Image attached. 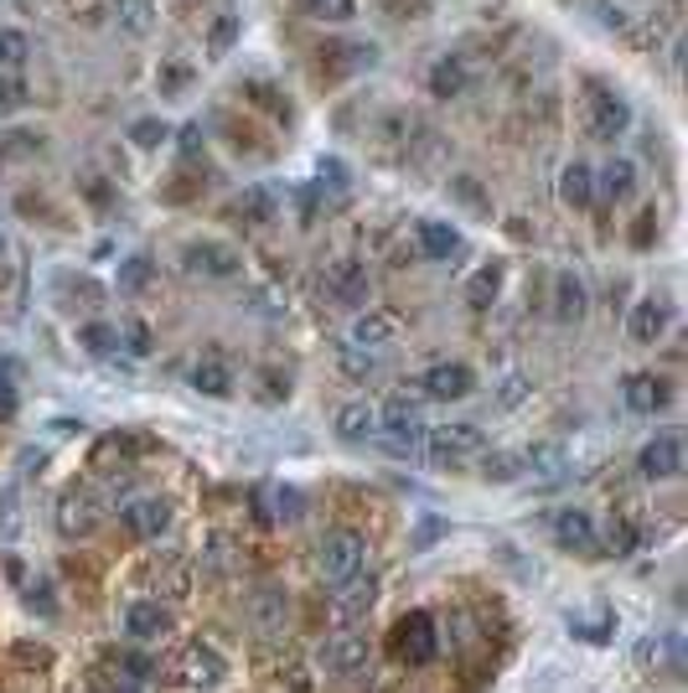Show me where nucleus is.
Here are the masks:
<instances>
[{"label": "nucleus", "instance_id": "obj_1", "mask_svg": "<svg viewBox=\"0 0 688 693\" xmlns=\"http://www.w3.org/2000/svg\"><path fill=\"white\" fill-rule=\"evenodd\" d=\"M363 559H368V539H363L357 528H332V533H321V543H316L321 580L342 585V580L363 575Z\"/></svg>", "mask_w": 688, "mask_h": 693}, {"label": "nucleus", "instance_id": "obj_2", "mask_svg": "<svg viewBox=\"0 0 688 693\" xmlns=\"http://www.w3.org/2000/svg\"><path fill=\"white\" fill-rule=\"evenodd\" d=\"M388 652H394L399 662H409V668L430 662L440 652L436 616H430V610H409V616H399V621H394V631H388Z\"/></svg>", "mask_w": 688, "mask_h": 693}, {"label": "nucleus", "instance_id": "obj_3", "mask_svg": "<svg viewBox=\"0 0 688 693\" xmlns=\"http://www.w3.org/2000/svg\"><path fill=\"white\" fill-rule=\"evenodd\" d=\"M424 445H430V461L440 466H455V461H476L487 451V435L476 424L455 420V424H440V430H424Z\"/></svg>", "mask_w": 688, "mask_h": 693}, {"label": "nucleus", "instance_id": "obj_4", "mask_svg": "<svg viewBox=\"0 0 688 693\" xmlns=\"http://www.w3.org/2000/svg\"><path fill=\"white\" fill-rule=\"evenodd\" d=\"M176 683L182 689H218L223 678H228V662H223V652L213 642H192V647H182V658H176Z\"/></svg>", "mask_w": 688, "mask_h": 693}, {"label": "nucleus", "instance_id": "obj_5", "mask_svg": "<svg viewBox=\"0 0 688 693\" xmlns=\"http://www.w3.org/2000/svg\"><path fill=\"white\" fill-rule=\"evenodd\" d=\"M182 270L192 280H234L238 274V255L228 243H213V238H197L182 249Z\"/></svg>", "mask_w": 688, "mask_h": 693}, {"label": "nucleus", "instance_id": "obj_6", "mask_svg": "<svg viewBox=\"0 0 688 693\" xmlns=\"http://www.w3.org/2000/svg\"><path fill=\"white\" fill-rule=\"evenodd\" d=\"M424 430H430V424L420 420V409L404 404V399H388V404L378 409V435L388 440V451H409V445H420Z\"/></svg>", "mask_w": 688, "mask_h": 693}, {"label": "nucleus", "instance_id": "obj_7", "mask_svg": "<svg viewBox=\"0 0 688 693\" xmlns=\"http://www.w3.org/2000/svg\"><path fill=\"white\" fill-rule=\"evenodd\" d=\"M119 523H125V533H130V539L155 543L171 528V502H166V497H135V502H125Z\"/></svg>", "mask_w": 688, "mask_h": 693}, {"label": "nucleus", "instance_id": "obj_8", "mask_svg": "<svg viewBox=\"0 0 688 693\" xmlns=\"http://www.w3.org/2000/svg\"><path fill=\"white\" fill-rule=\"evenodd\" d=\"M176 631V616H171V606H161V600H130L125 606V637L130 642H161V637H171Z\"/></svg>", "mask_w": 688, "mask_h": 693}, {"label": "nucleus", "instance_id": "obj_9", "mask_svg": "<svg viewBox=\"0 0 688 693\" xmlns=\"http://www.w3.org/2000/svg\"><path fill=\"white\" fill-rule=\"evenodd\" d=\"M549 533H555V543L570 549V554H595V549H601V533H595L585 508H555L549 512Z\"/></svg>", "mask_w": 688, "mask_h": 693}, {"label": "nucleus", "instance_id": "obj_10", "mask_svg": "<svg viewBox=\"0 0 688 693\" xmlns=\"http://www.w3.org/2000/svg\"><path fill=\"white\" fill-rule=\"evenodd\" d=\"M415 389H420L424 399H436V404H455V399H466V393L476 389V378H471L466 362H436V368L420 372Z\"/></svg>", "mask_w": 688, "mask_h": 693}, {"label": "nucleus", "instance_id": "obj_11", "mask_svg": "<svg viewBox=\"0 0 688 693\" xmlns=\"http://www.w3.org/2000/svg\"><path fill=\"white\" fill-rule=\"evenodd\" d=\"M321 285H326V295H332L336 305H347V311H363V305H368V274H363L357 259H332L326 274H321Z\"/></svg>", "mask_w": 688, "mask_h": 693}, {"label": "nucleus", "instance_id": "obj_12", "mask_svg": "<svg viewBox=\"0 0 688 693\" xmlns=\"http://www.w3.org/2000/svg\"><path fill=\"white\" fill-rule=\"evenodd\" d=\"M622 399L632 414H647V420H653V414H663V409L673 404V383L663 372H632L622 383Z\"/></svg>", "mask_w": 688, "mask_h": 693}, {"label": "nucleus", "instance_id": "obj_13", "mask_svg": "<svg viewBox=\"0 0 688 693\" xmlns=\"http://www.w3.org/2000/svg\"><path fill=\"white\" fill-rule=\"evenodd\" d=\"M321 662H326V673L332 678H357L368 668V637H357V631H336L326 637L321 647Z\"/></svg>", "mask_w": 688, "mask_h": 693}, {"label": "nucleus", "instance_id": "obj_14", "mask_svg": "<svg viewBox=\"0 0 688 693\" xmlns=\"http://www.w3.org/2000/svg\"><path fill=\"white\" fill-rule=\"evenodd\" d=\"M637 472L647 476V481H673V476L684 472V440L678 435H653L647 445H642Z\"/></svg>", "mask_w": 688, "mask_h": 693}, {"label": "nucleus", "instance_id": "obj_15", "mask_svg": "<svg viewBox=\"0 0 688 693\" xmlns=\"http://www.w3.org/2000/svg\"><path fill=\"white\" fill-rule=\"evenodd\" d=\"M420 255L436 259V264H451V259L466 255V238L455 223H440V218H424L420 223Z\"/></svg>", "mask_w": 688, "mask_h": 693}, {"label": "nucleus", "instance_id": "obj_16", "mask_svg": "<svg viewBox=\"0 0 688 693\" xmlns=\"http://www.w3.org/2000/svg\"><path fill=\"white\" fill-rule=\"evenodd\" d=\"M57 528H63L67 539H88V533L99 528V502H94V491H67L63 502H57Z\"/></svg>", "mask_w": 688, "mask_h": 693}, {"label": "nucleus", "instance_id": "obj_17", "mask_svg": "<svg viewBox=\"0 0 688 693\" xmlns=\"http://www.w3.org/2000/svg\"><path fill=\"white\" fill-rule=\"evenodd\" d=\"M373 600H378V580H368V575L357 580L353 575V580H342V591L332 595V616L353 626V621H363V616L373 610Z\"/></svg>", "mask_w": 688, "mask_h": 693}, {"label": "nucleus", "instance_id": "obj_18", "mask_svg": "<svg viewBox=\"0 0 688 693\" xmlns=\"http://www.w3.org/2000/svg\"><path fill=\"white\" fill-rule=\"evenodd\" d=\"M186 383L202 393V399H228V393L238 389V378L234 368L223 362V357H197L192 368H186Z\"/></svg>", "mask_w": 688, "mask_h": 693}, {"label": "nucleus", "instance_id": "obj_19", "mask_svg": "<svg viewBox=\"0 0 688 693\" xmlns=\"http://www.w3.org/2000/svg\"><path fill=\"white\" fill-rule=\"evenodd\" d=\"M394 337H399V322H394L388 311H357L353 332H347V342H353V347H368V353L394 347Z\"/></svg>", "mask_w": 688, "mask_h": 693}, {"label": "nucleus", "instance_id": "obj_20", "mask_svg": "<svg viewBox=\"0 0 688 693\" xmlns=\"http://www.w3.org/2000/svg\"><path fill=\"white\" fill-rule=\"evenodd\" d=\"M673 322V311L668 301H657V295H647V301L632 305V316H626V332H632V342H642V347H653L663 332H668Z\"/></svg>", "mask_w": 688, "mask_h": 693}, {"label": "nucleus", "instance_id": "obj_21", "mask_svg": "<svg viewBox=\"0 0 688 693\" xmlns=\"http://www.w3.org/2000/svg\"><path fill=\"white\" fill-rule=\"evenodd\" d=\"M632 124V104L622 99V94H601V99L590 104V130H595V140H616Z\"/></svg>", "mask_w": 688, "mask_h": 693}, {"label": "nucleus", "instance_id": "obj_22", "mask_svg": "<svg viewBox=\"0 0 688 693\" xmlns=\"http://www.w3.org/2000/svg\"><path fill=\"white\" fill-rule=\"evenodd\" d=\"M570 472V451L555 445V440H538L523 451V476H538V481H555V476Z\"/></svg>", "mask_w": 688, "mask_h": 693}, {"label": "nucleus", "instance_id": "obj_23", "mask_svg": "<svg viewBox=\"0 0 688 693\" xmlns=\"http://www.w3.org/2000/svg\"><path fill=\"white\" fill-rule=\"evenodd\" d=\"M332 430H336L342 440H347V445H357V440H373V435H378V409L363 404V399H353V404L336 409Z\"/></svg>", "mask_w": 688, "mask_h": 693}, {"label": "nucleus", "instance_id": "obj_24", "mask_svg": "<svg viewBox=\"0 0 688 693\" xmlns=\"http://www.w3.org/2000/svg\"><path fill=\"white\" fill-rule=\"evenodd\" d=\"M585 311H590V295H585V280L580 274H559L555 280V316L565 326H574V322H585Z\"/></svg>", "mask_w": 688, "mask_h": 693}, {"label": "nucleus", "instance_id": "obj_25", "mask_svg": "<svg viewBox=\"0 0 688 693\" xmlns=\"http://www.w3.org/2000/svg\"><path fill=\"white\" fill-rule=\"evenodd\" d=\"M115 26L125 36H151L155 32V0H115Z\"/></svg>", "mask_w": 688, "mask_h": 693}, {"label": "nucleus", "instance_id": "obj_26", "mask_svg": "<svg viewBox=\"0 0 688 693\" xmlns=\"http://www.w3.org/2000/svg\"><path fill=\"white\" fill-rule=\"evenodd\" d=\"M595 192H601L605 203H622V197H632V192H637V166H632V161H622V155H616V161H605V171L595 176Z\"/></svg>", "mask_w": 688, "mask_h": 693}, {"label": "nucleus", "instance_id": "obj_27", "mask_svg": "<svg viewBox=\"0 0 688 693\" xmlns=\"http://www.w3.org/2000/svg\"><path fill=\"white\" fill-rule=\"evenodd\" d=\"M559 197L570 207H590L595 203V171L585 161H570V166L559 171Z\"/></svg>", "mask_w": 688, "mask_h": 693}, {"label": "nucleus", "instance_id": "obj_28", "mask_svg": "<svg viewBox=\"0 0 688 693\" xmlns=\"http://www.w3.org/2000/svg\"><path fill=\"white\" fill-rule=\"evenodd\" d=\"M259 508H265V523H295L301 518V491H290V487H259V497H254Z\"/></svg>", "mask_w": 688, "mask_h": 693}, {"label": "nucleus", "instance_id": "obj_29", "mask_svg": "<svg viewBox=\"0 0 688 693\" xmlns=\"http://www.w3.org/2000/svg\"><path fill=\"white\" fill-rule=\"evenodd\" d=\"M430 94L436 99H461L466 94V63L461 57H440L436 68H430Z\"/></svg>", "mask_w": 688, "mask_h": 693}, {"label": "nucleus", "instance_id": "obj_30", "mask_svg": "<svg viewBox=\"0 0 688 693\" xmlns=\"http://www.w3.org/2000/svg\"><path fill=\"white\" fill-rule=\"evenodd\" d=\"M497 290H503V264H487V270H476L466 280V305L487 311V305L497 301Z\"/></svg>", "mask_w": 688, "mask_h": 693}, {"label": "nucleus", "instance_id": "obj_31", "mask_svg": "<svg viewBox=\"0 0 688 693\" xmlns=\"http://www.w3.org/2000/svg\"><path fill=\"white\" fill-rule=\"evenodd\" d=\"M275 213H280V203H275L269 186H249V192L238 197V218H249L254 228H259V223H275Z\"/></svg>", "mask_w": 688, "mask_h": 693}, {"label": "nucleus", "instance_id": "obj_32", "mask_svg": "<svg viewBox=\"0 0 688 693\" xmlns=\"http://www.w3.org/2000/svg\"><path fill=\"white\" fill-rule=\"evenodd\" d=\"M482 476L487 481H518L523 476V451H482Z\"/></svg>", "mask_w": 688, "mask_h": 693}, {"label": "nucleus", "instance_id": "obj_33", "mask_svg": "<svg viewBox=\"0 0 688 693\" xmlns=\"http://www.w3.org/2000/svg\"><path fill=\"white\" fill-rule=\"evenodd\" d=\"M151 285H155V264L146 255H130L119 264V290H125V295H146Z\"/></svg>", "mask_w": 688, "mask_h": 693}, {"label": "nucleus", "instance_id": "obj_34", "mask_svg": "<svg viewBox=\"0 0 688 693\" xmlns=\"http://www.w3.org/2000/svg\"><path fill=\"white\" fill-rule=\"evenodd\" d=\"M605 554L611 559H626V554H637V523L632 518H611V528H605Z\"/></svg>", "mask_w": 688, "mask_h": 693}, {"label": "nucleus", "instance_id": "obj_35", "mask_svg": "<svg viewBox=\"0 0 688 693\" xmlns=\"http://www.w3.org/2000/svg\"><path fill=\"white\" fill-rule=\"evenodd\" d=\"M32 57V42H26V32H17V26H6L0 32V68L6 73H17L21 63Z\"/></svg>", "mask_w": 688, "mask_h": 693}, {"label": "nucleus", "instance_id": "obj_36", "mask_svg": "<svg viewBox=\"0 0 688 693\" xmlns=\"http://www.w3.org/2000/svg\"><path fill=\"white\" fill-rule=\"evenodd\" d=\"M78 342H84L94 357H109L119 347V326L115 322H88L84 332H78Z\"/></svg>", "mask_w": 688, "mask_h": 693}, {"label": "nucleus", "instance_id": "obj_37", "mask_svg": "<svg viewBox=\"0 0 688 693\" xmlns=\"http://www.w3.org/2000/svg\"><path fill=\"white\" fill-rule=\"evenodd\" d=\"M119 347H125V353L130 357H146L155 347V337H151V326L140 322V316H130V322L119 326Z\"/></svg>", "mask_w": 688, "mask_h": 693}, {"label": "nucleus", "instance_id": "obj_38", "mask_svg": "<svg viewBox=\"0 0 688 693\" xmlns=\"http://www.w3.org/2000/svg\"><path fill=\"white\" fill-rule=\"evenodd\" d=\"M17 404H21V393H17V362H6V357H0V424L17 420Z\"/></svg>", "mask_w": 688, "mask_h": 693}, {"label": "nucleus", "instance_id": "obj_39", "mask_svg": "<svg viewBox=\"0 0 688 693\" xmlns=\"http://www.w3.org/2000/svg\"><path fill=\"white\" fill-rule=\"evenodd\" d=\"M336 362H342V372H347V378H368V372L378 368L368 347H353V342H342V347H336Z\"/></svg>", "mask_w": 688, "mask_h": 693}, {"label": "nucleus", "instance_id": "obj_40", "mask_svg": "<svg viewBox=\"0 0 688 693\" xmlns=\"http://www.w3.org/2000/svg\"><path fill=\"white\" fill-rule=\"evenodd\" d=\"M166 136H171V130L161 124V119H135V124H130V140L140 145V151H161Z\"/></svg>", "mask_w": 688, "mask_h": 693}, {"label": "nucleus", "instance_id": "obj_41", "mask_svg": "<svg viewBox=\"0 0 688 693\" xmlns=\"http://www.w3.org/2000/svg\"><path fill=\"white\" fill-rule=\"evenodd\" d=\"M528 389H534V383H528V372H503V389H497V404H503V409H518L523 399H528Z\"/></svg>", "mask_w": 688, "mask_h": 693}, {"label": "nucleus", "instance_id": "obj_42", "mask_svg": "<svg viewBox=\"0 0 688 693\" xmlns=\"http://www.w3.org/2000/svg\"><path fill=\"white\" fill-rule=\"evenodd\" d=\"M316 186H326L332 197H347V166H342V161H332V155H326V161H321V166H316Z\"/></svg>", "mask_w": 688, "mask_h": 693}, {"label": "nucleus", "instance_id": "obj_43", "mask_svg": "<svg viewBox=\"0 0 688 693\" xmlns=\"http://www.w3.org/2000/svg\"><path fill=\"white\" fill-rule=\"evenodd\" d=\"M311 6V17H321V21H353V11H357V0H305Z\"/></svg>", "mask_w": 688, "mask_h": 693}, {"label": "nucleus", "instance_id": "obj_44", "mask_svg": "<svg viewBox=\"0 0 688 693\" xmlns=\"http://www.w3.org/2000/svg\"><path fill=\"white\" fill-rule=\"evenodd\" d=\"M234 42H238V17H218V26H213V36H207V52H213V57H223Z\"/></svg>", "mask_w": 688, "mask_h": 693}, {"label": "nucleus", "instance_id": "obj_45", "mask_svg": "<svg viewBox=\"0 0 688 693\" xmlns=\"http://www.w3.org/2000/svg\"><path fill=\"white\" fill-rule=\"evenodd\" d=\"M26 99H32V94H26V84H21L17 73H11V78H0V115H17Z\"/></svg>", "mask_w": 688, "mask_h": 693}, {"label": "nucleus", "instance_id": "obj_46", "mask_svg": "<svg viewBox=\"0 0 688 693\" xmlns=\"http://www.w3.org/2000/svg\"><path fill=\"white\" fill-rule=\"evenodd\" d=\"M26 610H36V616H57V600H52L47 580H32V585H26Z\"/></svg>", "mask_w": 688, "mask_h": 693}, {"label": "nucleus", "instance_id": "obj_47", "mask_svg": "<svg viewBox=\"0 0 688 693\" xmlns=\"http://www.w3.org/2000/svg\"><path fill=\"white\" fill-rule=\"evenodd\" d=\"M135 683H140V678H125L119 668H115V673H99V678H94V689H99V693H140Z\"/></svg>", "mask_w": 688, "mask_h": 693}, {"label": "nucleus", "instance_id": "obj_48", "mask_svg": "<svg viewBox=\"0 0 688 693\" xmlns=\"http://www.w3.org/2000/svg\"><path fill=\"white\" fill-rule=\"evenodd\" d=\"M17 662H36V668H47L52 652H47V647H36V642H21L17 647Z\"/></svg>", "mask_w": 688, "mask_h": 693}, {"label": "nucleus", "instance_id": "obj_49", "mask_svg": "<svg viewBox=\"0 0 688 693\" xmlns=\"http://www.w3.org/2000/svg\"><path fill=\"white\" fill-rule=\"evenodd\" d=\"M197 145H202V130H197V124H186V130H182V151H197Z\"/></svg>", "mask_w": 688, "mask_h": 693}, {"label": "nucleus", "instance_id": "obj_50", "mask_svg": "<svg viewBox=\"0 0 688 693\" xmlns=\"http://www.w3.org/2000/svg\"><path fill=\"white\" fill-rule=\"evenodd\" d=\"M601 21H605V26H626V17L616 11V6H601Z\"/></svg>", "mask_w": 688, "mask_h": 693}, {"label": "nucleus", "instance_id": "obj_51", "mask_svg": "<svg viewBox=\"0 0 688 693\" xmlns=\"http://www.w3.org/2000/svg\"><path fill=\"white\" fill-rule=\"evenodd\" d=\"M0 259H6V223H0Z\"/></svg>", "mask_w": 688, "mask_h": 693}]
</instances>
